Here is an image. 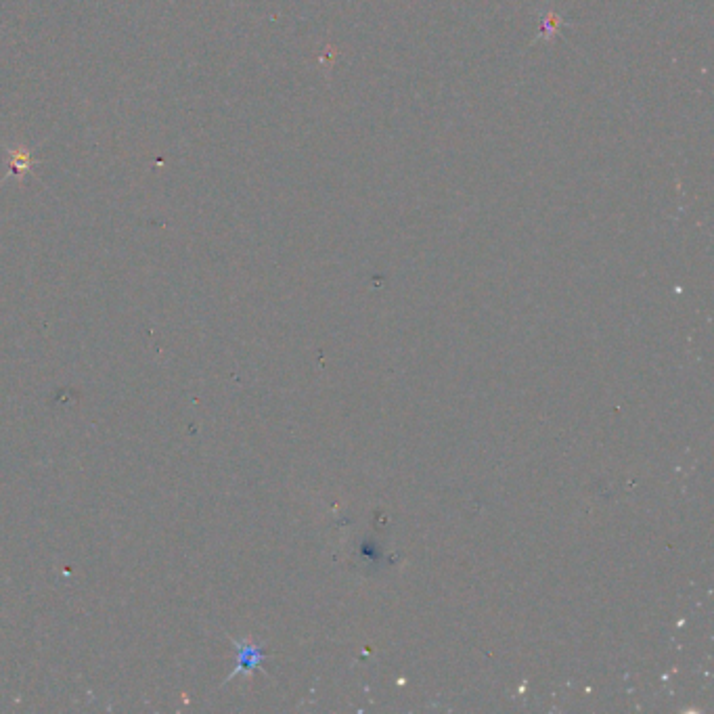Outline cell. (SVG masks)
<instances>
[{"instance_id": "1", "label": "cell", "mask_w": 714, "mask_h": 714, "mask_svg": "<svg viewBox=\"0 0 714 714\" xmlns=\"http://www.w3.org/2000/svg\"><path fill=\"white\" fill-rule=\"evenodd\" d=\"M13 153V164H11V174H24L30 170V164H32V158H30V153L24 151V149H15L11 151Z\"/></svg>"}]
</instances>
